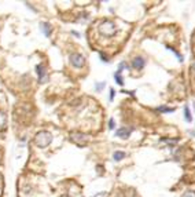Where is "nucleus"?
I'll list each match as a JSON object with an SVG mask.
<instances>
[{
  "label": "nucleus",
  "instance_id": "obj_1",
  "mask_svg": "<svg viewBox=\"0 0 195 197\" xmlns=\"http://www.w3.org/2000/svg\"><path fill=\"white\" fill-rule=\"evenodd\" d=\"M51 142H52V135L48 132V131H41V132H38L37 135H36V138H34L36 146L41 147V149L47 147Z\"/></svg>",
  "mask_w": 195,
  "mask_h": 197
},
{
  "label": "nucleus",
  "instance_id": "obj_17",
  "mask_svg": "<svg viewBox=\"0 0 195 197\" xmlns=\"http://www.w3.org/2000/svg\"><path fill=\"white\" fill-rule=\"evenodd\" d=\"M194 68H195V65H194Z\"/></svg>",
  "mask_w": 195,
  "mask_h": 197
},
{
  "label": "nucleus",
  "instance_id": "obj_8",
  "mask_svg": "<svg viewBox=\"0 0 195 197\" xmlns=\"http://www.w3.org/2000/svg\"><path fill=\"white\" fill-rule=\"evenodd\" d=\"M41 28H43L44 35H45V36L48 37V36H49V33H51V28H49V24H47V22L41 24Z\"/></svg>",
  "mask_w": 195,
  "mask_h": 197
},
{
  "label": "nucleus",
  "instance_id": "obj_4",
  "mask_svg": "<svg viewBox=\"0 0 195 197\" xmlns=\"http://www.w3.org/2000/svg\"><path fill=\"white\" fill-rule=\"evenodd\" d=\"M131 132H132L131 128H128V127H121L120 130L115 132V136H120V138H122V139H126L129 135H131Z\"/></svg>",
  "mask_w": 195,
  "mask_h": 197
},
{
  "label": "nucleus",
  "instance_id": "obj_13",
  "mask_svg": "<svg viewBox=\"0 0 195 197\" xmlns=\"http://www.w3.org/2000/svg\"><path fill=\"white\" fill-rule=\"evenodd\" d=\"M158 110H161V112H168V113H170V112H173L175 109H169V108H158Z\"/></svg>",
  "mask_w": 195,
  "mask_h": 197
},
{
  "label": "nucleus",
  "instance_id": "obj_5",
  "mask_svg": "<svg viewBox=\"0 0 195 197\" xmlns=\"http://www.w3.org/2000/svg\"><path fill=\"white\" fill-rule=\"evenodd\" d=\"M36 70H37V75H38V83L45 81L47 76H45V70H44L43 65H37V66H36Z\"/></svg>",
  "mask_w": 195,
  "mask_h": 197
},
{
  "label": "nucleus",
  "instance_id": "obj_3",
  "mask_svg": "<svg viewBox=\"0 0 195 197\" xmlns=\"http://www.w3.org/2000/svg\"><path fill=\"white\" fill-rule=\"evenodd\" d=\"M69 61H70L71 66L77 68V69L82 68V66H84V64H85V58L81 55V54H78V53L70 54V57H69Z\"/></svg>",
  "mask_w": 195,
  "mask_h": 197
},
{
  "label": "nucleus",
  "instance_id": "obj_6",
  "mask_svg": "<svg viewBox=\"0 0 195 197\" xmlns=\"http://www.w3.org/2000/svg\"><path fill=\"white\" fill-rule=\"evenodd\" d=\"M143 66H144V59L142 57H136L132 61V68H135V69H142Z\"/></svg>",
  "mask_w": 195,
  "mask_h": 197
},
{
  "label": "nucleus",
  "instance_id": "obj_10",
  "mask_svg": "<svg viewBox=\"0 0 195 197\" xmlns=\"http://www.w3.org/2000/svg\"><path fill=\"white\" fill-rule=\"evenodd\" d=\"M124 157H125V153H124V152H115V153H114V160H115V161L122 160Z\"/></svg>",
  "mask_w": 195,
  "mask_h": 197
},
{
  "label": "nucleus",
  "instance_id": "obj_15",
  "mask_svg": "<svg viewBox=\"0 0 195 197\" xmlns=\"http://www.w3.org/2000/svg\"><path fill=\"white\" fill-rule=\"evenodd\" d=\"M114 94H115V91H114V90H110V101H113V99H114Z\"/></svg>",
  "mask_w": 195,
  "mask_h": 197
},
{
  "label": "nucleus",
  "instance_id": "obj_2",
  "mask_svg": "<svg viewBox=\"0 0 195 197\" xmlns=\"http://www.w3.org/2000/svg\"><path fill=\"white\" fill-rule=\"evenodd\" d=\"M99 32H100L103 36H113V35H115V32H117V28H115V25L113 22L106 21V22H103L99 26Z\"/></svg>",
  "mask_w": 195,
  "mask_h": 197
},
{
  "label": "nucleus",
  "instance_id": "obj_7",
  "mask_svg": "<svg viewBox=\"0 0 195 197\" xmlns=\"http://www.w3.org/2000/svg\"><path fill=\"white\" fill-rule=\"evenodd\" d=\"M184 119H186L187 123H191L192 121V116H191V112H190L188 105L184 106Z\"/></svg>",
  "mask_w": 195,
  "mask_h": 197
},
{
  "label": "nucleus",
  "instance_id": "obj_16",
  "mask_svg": "<svg viewBox=\"0 0 195 197\" xmlns=\"http://www.w3.org/2000/svg\"><path fill=\"white\" fill-rule=\"evenodd\" d=\"M103 87H104V83H100L99 86L96 84V90H99V91H100V90H103Z\"/></svg>",
  "mask_w": 195,
  "mask_h": 197
},
{
  "label": "nucleus",
  "instance_id": "obj_9",
  "mask_svg": "<svg viewBox=\"0 0 195 197\" xmlns=\"http://www.w3.org/2000/svg\"><path fill=\"white\" fill-rule=\"evenodd\" d=\"M114 79H115V81H117V84H120V86H124V79H122V76L120 75V72L115 73Z\"/></svg>",
  "mask_w": 195,
  "mask_h": 197
},
{
  "label": "nucleus",
  "instance_id": "obj_12",
  "mask_svg": "<svg viewBox=\"0 0 195 197\" xmlns=\"http://www.w3.org/2000/svg\"><path fill=\"white\" fill-rule=\"evenodd\" d=\"M181 197H195V191H191V190H188V191H186V193L183 194Z\"/></svg>",
  "mask_w": 195,
  "mask_h": 197
},
{
  "label": "nucleus",
  "instance_id": "obj_14",
  "mask_svg": "<svg viewBox=\"0 0 195 197\" xmlns=\"http://www.w3.org/2000/svg\"><path fill=\"white\" fill-rule=\"evenodd\" d=\"M109 128L110 130H114V120L110 119V123H109Z\"/></svg>",
  "mask_w": 195,
  "mask_h": 197
},
{
  "label": "nucleus",
  "instance_id": "obj_11",
  "mask_svg": "<svg viewBox=\"0 0 195 197\" xmlns=\"http://www.w3.org/2000/svg\"><path fill=\"white\" fill-rule=\"evenodd\" d=\"M5 125V116L0 112V128H3Z\"/></svg>",
  "mask_w": 195,
  "mask_h": 197
}]
</instances>
